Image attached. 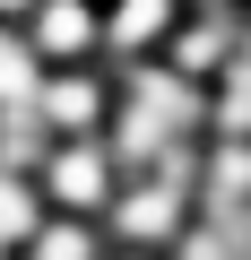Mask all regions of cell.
<instances>
[{
  "label": "cell",
  "mask_w": 251,
  "mask_h": 260,
  "mask_svg": "<svg viewBox=\"0 0 251 260\" xmlns=\"http://www.w3.org/2000/svg\"><path fill=\"white\" fill-rule=\"evenodd\" d=\"M130 182L113 165V148L104 139H52L44 148V165H35V191H44V208L52 217H87V225H104V208H113V191Z\"/></svg>",
  "instance_id": "6da1fadb"
},
{
  "label": "cell",
  "mask_w": 251,
  "mask_h": 260,
  "mask_svg": "<svg viewBox=\"0 0 251 260\" xmlns=\"http://www.w3.org/2000/svg\"><path fill=\"white\" fill-rule=\"evenodd\" d=\"M113 95H121V78H113L104 61H87V70H44L35 121H44V139H104Z\"/></svg>",
  "instance_id": "7a4b0ae2"
},
{
  "label": "cell",
  "mask_w": 251,
  "mask_h": 260,
  "mask_svg": "<svg viewBox=\"0 0 251 260\" xmlns=\"http://www.w3.org/2000/svg\"><path fill=\"white\" fill-rule=\"evenodd\" d=\"M18 35L44 70H87L104 61V0H35V18Z\"/></svg>",
  "instance_id": "3957f363"
},
{
  "label": "cell",
  "mask_w": 251,
  "mask_h": 260,
  "mask_svg": "<svg viewBox=\"0 0 251 260\" xmlns=\"http://www.w3.org/2000/svg\"><path fill=\"white\" fill-rule=\"evenodd\" d=\"M182 18V0H104V70H148Z\"/></svg>",
  "instance_id": "277c9868"
},
{
  "label": "cell",
  "mask_w": 251,
  "mask_h": 260,
  "mask_svg": "<svg viewBox=\"0 0 251 260\" xmlns=\"http://www.w3.org/2000/svg\"><path fill=\"white\" fill-rule=\"evenodd\" d=\"M18 260H113V243H104V225H87V217H44Z\"/></svg>",
  "instance_id": "5b68a950"
},
{
  "label": "cell",
  "mask_w": 251,
  "mask_h": 260,
  "mask_svg": "<svg viewBox=\"0 0 251 260\" xmlns=\"http://www.w3.org/2000/svg\"><path fill=\"white\" fill-rule=\"evenodd\" d=\"M44 217H52V208H44L35 174H9V165H0V260H18V251H26V234H35Z\"/></svg>",
  "instance_id": "8992f818"
},
{
  "label": "cell",
  "mask_w": 251,
  "mask_h": 260,
  "mask_svg": "<svg viewBox=\"0 0 251 260\" xmlns=\"http://www.w3.org/2000/svg\"><path fill=\"white\" fill-rule=\"evenodd\" d=\"M35 95H44V61L26 52L18 26H0V113H35Z\"/></svg>",
  "instance_id": "52a82bcc"
},
{
  "label": "cell",
  "mask_w": 251,
  "mask_h": 260,
  "mask_svg": "<svg viewBox=\"0 0 251 260\" xmlns=\"http://www.w3.org/2000/svg\"><path fill=\"white\" fill-rule=\"evenodd\" d=\"M35 18V0H0V26H26Z\"/></svg>",
  "instance_id": "ba28073f"
}]
</instances>
